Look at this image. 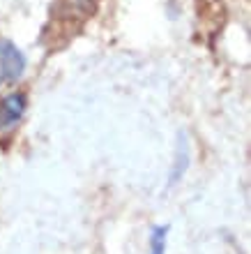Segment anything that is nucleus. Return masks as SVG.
<instances>
[{
	"instance_id": "obj_2",
	"label": "nucleus",
	"mask_w": 251,
	"mask_h": 254,
	"mask_svg": "<svg viewBox=\"0 0 251 254\" xmlns=\"http://www.w3.org/2000/svg\"><path fill=\"white\" fill-rule=\"evenodd\" d=\"M28 109V100L23 93H9L0 100V132H9L21 123Z\"/></svg>"
},
{
	"instance_id": "obj_4",
	"label": "nucleus",
	"mask_w": 251,
	"mask_h": 254,
	"mask_svg": "<svg viewBox=\"0 0 251 254\" xmlns=\"http://www.w3.org/2000/svg\"><path fill=\"white\" fill-rule=\"evenodd\" d=\"M76 2H86V0H76Z\"/></svg>"
},
{
	"instance_id": "obj_3",
	"label": "nucleus",
	"mask_w": 251,
	"mask_h": 254,
	"mask_svg": "<svg viewBox=\"0 0 251 254\" xmlns=\"http://www.w3.org/2000/svg\"><path fill=\"white\" fill-rule=\"evenodd\" d=\"M168 234H171L168 224H154L150 231V241H148V254L168 252Z\"/></svg>"
},
{
	"instance_id": "obj_1",
	"label": "nucleus",
	"mask_w": 251,
	"mask_h": 254,
	"mask_svg": "<svg viewBox=\"0 0 251 254\" xmlns=\"http://www.w3.org/2000/svg\"><path fill=\"white\" fill-rule=\"evenodd\" d=\"M26 72V56L9 40H0V86L21 79Z\"/></svg>"
}]
</instances>
